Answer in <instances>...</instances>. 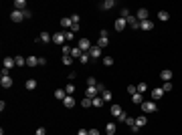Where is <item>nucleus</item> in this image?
I'll return each instance as SVG.
<instances>
[{
	"label": "nucleus",
	"mask_w": 182,
	"mask_h": 135,
	"mask_svg": "<svg viewBox=\"0 0 182 135\" xmlns=\"http://www.w3.org/2000/svg\"><path fill=\"white\" fill-rule=\"evenodd\" d=\"M77 47L83 51V53H89L91 51V42H89V38H79V44Z\"/></svg>",
	"instance_id": "nucleus-5"
},
{
	"label": "nucleus",
	"mask_w": 182,
	"mask_h": 135,
	"mask_svg": "<svg viewBox=\"0 0 182 135\" xmlns=\"http://www.w3.org/2000/svg\"><path fill=\"white\" fill-rule=\"evenodd\" d=\"M172 89H174V85H172V83H164V85H162V91H164V93H170Z\"/></svg>",
	"instance_id": "nucleus-36"
},
{
	"label": "nucleus",
	"mask_w": 182,
	"mask_h": 135,
	"mask_svg": "<svg viewBox=\"0 0 182 135\" xmlns=\"http://www.w3.org/2000/svg\"><path fill=\"white\" fill-rule=\"evenodd\" d=\"M115 131H117L115 123H107V125H105V133L107 135H115Z\"/></svg>",
	"instance_id": "nucleus-24"
},
{
	"label": "nucleus",
	"mask_w": 182,
	"mask_h": 135,
	"mask_svg": "<svg viewBox=\"0 0 182 135\" xmlns=\"http://www.w3.org/2000/svg\"><path fill=\"white\" fill-rule=\"evenodd\" d=\"M132 103L142 105V103H144V95H142V93H134V95H132Z\"/></svg>",
	"instance_id": "nucleus-20"
},
{
	"label": "nucleus",
	"mask_w": 182,
	"mask_h": 135,
	"mask_svg": "<svg viewBox=\"0 0 182 135\" xmlns=\"http://www.w3.org/2000/svg\"><path fill=\"white\" fill-rule=\"evenodd\" d=\"M148 85H146V83H140V85H138V93H142V95H144V93H146V91H148Z\"/></svg>",
	"instance_id": "nucleus-37"
},
{
	"label": "nucleus",
	"mask_w": 182,
	"mask_h": 135,
	"mask_svg": "<svg viewBox=\"0 0 182 135\" xmlns=\"http://www.w3.org/2000/svg\"><path fill=\"white\" fill-rule=\"evenodd\" d=\"M63 34H65V41H73L75 38V32H71V30H63Z\"/></svg>",
	"instance_id": "nucleus-38"
},
{
	"label": "nucleus",
	"mask_w": 182,
	"mask_h": 135,
	"mask_svg": "<svg viewBox=\"0 0 182 135\" xmlns=\"http://www.w3.org/2000/svg\"><path fill=\"white\" fill-rule=\"evenodd\" d=\"M126 119H128V113H126V111H123V113H121L120 117H117V121H126Z\"/></svg>",
	"instance_id": "nucleus-48"
},
{
	"label": "nucleus",
	"mask_w": 182,
	"mask_h": 135,
	"mask_svg": "<svg viewBox=\"0 0 182 135\" xmlns=\"http://www.w3.org/2000/svg\"><path fill=\"white\" fill-rule=\"evenodd\" d=\"M146 123H148V117H146V115H138V117H136V125H138V127H144Z\"/></svg>",
	"instance_id": "nucleus-19"
},
{
	"label": "nucleus",
	"mask_w": 182,
	"mask_h": 135,
	"mask_svg": "<svg viewBox=\"0 0 182 135\" xmlns=\"http://www.w3.org/2000/svg\"><path fill=\"white\" fill-rule=\"evenodd\" d=\"M65 42V34L63 32H55L53 34V44H63Z\"/></svg>",
	"instance_id": "nucleus-13"
},
{
	"label": "nucleus",
	"mask_w": 182,
	"mask_h": 135,
	"mask_svg": "<svg viewBox=\"0 0 182 135\" xmlns=\"http://www.w3.org/2000/svg\"><path fill=\"white\" fill-rule=\"evenodd\" d=\"M162 95H164L162 87H158V89H152V101H158V99H162Z\"/></svg>",
	"instance_id": "nucleus-16"
},
{
	"label": "nucleus",
	"mask_w": 182,
	"mask_h": 135,
	"mask_svg": "<svg viewBox=\"0 0 182 135\" xmlns=\"http://www.w3.org/2000/svg\"><path fill=\"white\" fill-rule=\"evenodd\" d=\"M87 85H89V87H95V85H97V81H95L93 77H89V79H87Z\"/></svg>",
	"instance_id": "nucleus-43"
},
{
	"label": "nucleus",
	"mask_w": 182,
	"mask_h": 135,
	"mask_svg": "<svg viewBox=\"0 0 182 135\" xmlns=\"http://www.w3.org/2000/svg\"><path fill=\"white\" fill-rule=\"evenodd\" d=\"M126 20H128V26H132V28H134V30H138V28H140V20L136 18L134 14H132V16H128Z\"/></svg>",
	"instance_id": "nucleus-9"
},
{
	"label": "nucleus",
	"mask_w": 182,
	"mask_h": 135,
	"mask_svg": "<svg viewBox=\"0 0 182 135\" xmlns=\"http://www.w3.org/2000/svg\"><path fill=\"white\" fill-rule=\"evenodd\" d=\"M63 105H65V107H67V109H73L75 105H77V101H75V99H73V95H67V97L63 99Z\"/></svg>",
	"instance_id": "nucleus-8"
},
{
	"label": "nucleus",
	"mask_w": 182,
	"mask_h": 135,
	"mask_svg": "<svg viewBox=\"0 0 182 135\" xmlns=\"http://www.w3.org/2000/svg\"><path fill=\"white\" fill-rule=\"evenodd\" d=\"M14 8L16 10H27V0H14Z\"/></svg>",
	"instance_id": "nucleus-21"
},
{
	"label": "nucleus",
	"mask_w": 182,
	"mask_h": 135,
	"mask_svg": "<svg viewBox=\"0 0 182 135\" xmlns=\"http://www.w3.org/2000/svg\"><path fill=\"white\" fill-rule=\"evenodd\" d=\"M91 101H93V107H97V109H101V105H103V99H101V95H97V97H93V99H91Z\"/></svg>",
	"instance_id": "nucleus-28"
},
{
	"label": "nucleus",
	"mask_w": 182,
	"mask_h": 135,
	"mask_svg": "<svg viewBox=\"0 0 182 135\" xmlns=\"http://www.w3.org/2000/svg\"><path fill=\"white\" fill-rule=\"evenodd\" d=\"M59 24H61V26H63V28H65V30H69L73 22H71V18H61V22H59Z\"/></svg>",
	"instance_id": "nucleus-29"
},
{
	"label": "nucleus",
	"mask_w": 182,
	"mask_h": 135,
	"mask_svg": "<svg viewBox=\"0 0 182 135\" xmlns=\"http://www.w3.org/2000/svg\"><path fill=\"white\" fill-rule=\"evenodd\" d=\"M24 87H27L28 91H34V89H37V79H28V81L24 83Z\"/></svg>",
	"instance_id": "nucleus-27"
},
{
	"label": "nucleus",
	"mask_w": 182,
	"mask_h": 135,
	"mask_svg": "<svg viewBox=\"0 0 182 135\" xmlns=\"http://www.w3.org/2000/svg\"><path fill=\"white\" fill-rule=\"evenodd\" d=\"M136 18H138V20H148V8H140V10H138V12H136Z\"/></svg>",
	"instance_id": "nucleus-11"
},
{
	"label": "nucleus",
	"mask_w": 182,
	"mask_h": 135,
	"mask_svg": "<svg viewBox=\"0 0 182 135\" xmlns=\"http://www.w3.org/2000/svg\"><path fill=\"white\" fill-rule=\"evenodd\" d=\"M99 6H101V10H111L115 6V0H105V2H101Z\"/></svg>",
	"instance_id": "nucleus-18"
},
{
	"label": "nucleus",
	"mask_w": 182,
	"mask_h": 135,
	"mask_svg": "<svg viewBox=\"0 0 182 135\" xmlns=\"http://www.w3.org/2000/svg\"><path fill=\"white\" fill-rule=\"evenodd\" d=\"M81 107H83V109H89V107H93V101H91L89 97H83V99H81Z\"/></svg>",
	"instance_id": "nucleus-25"
},
{
	"label": "nucleus",
	"mask_w": 182,
	"mask_h": 135,
	"mask_svg": "<svg viewBox=\"0 0 182 135\" xmlns=\"http://www.w3.org/2000/svg\"><path fill=\"white\" fill-rule=\"evenodd\" d=\"M71 22H73V24H79V14H73V16H71Z\"/></svg>",
	"instance_id": "nucleus-47"
},
{
	"label": "nucleus",
	"mask_w": 182,
	"mask_h": 135,
	"mask_svg": "<svg viewBox=\"0 0 182 135\" xmlns=\"http://www.w3.org/2000/svg\"><path fill=\"white\" fill-rule=\"evenodd\" d=\"M14 63H16V67H24V65H27V59H24V57H14Z\"/></svg>",
	"instance_id": "nucleus-32"
},
{
	"label": "nucleus",
	"mask_w": 182,
	"mask_h": 135,
	"mask_svg": "<svg viewBox=\"0 0 182 135\" xmlns=\"http://www.w3.org/2000/svg\"><path fill=\"white\" fill-rule=\"evenodd\" d=\"M128 93H129V95L138 93V87H134V85H129V87H128Z\"/></svg>",
	"instance_id": "nucleus-45"
},
{
	"label": "nucleus",
	"mask_w": 182,
	"mask_h": 135,
	"mask_svg": "<svg viewBox=\"0 0 182 135\" xmlns=\"http://www.w3.org/2000/svg\"><path fill=\"white\" fill-rule=\"evenodd\" d=\"M22 14H24V18H30V16H33V12H30V10H22Z\"/></svg>",
	"instance_id": "nucleus-49"
},
{
	"label": "nucleus",
	"mask_w": 182,
	"mask_h": 135,
	"mask_svg": "<svg viewBox=\"0 0 182 135\" xmlns=\"http://www.w3.org/2000/svg\"><path fill=\"white\" fill-rule=\"evenodd\" d=\"M0 85L4 89L12 87V77H10V75H2V77H0Z\"/></svg>",
	"instance_id": "nucleus-7"
},
{
	"label": "nucleus",
	"mask_w": 182,
	"mask_h": 135,
	"mask_svg": "<svg viewBox=\"0 0 182 135\" xmlns=\"http://www.w3.org/2000/svg\"><path fill=\"white\" fill-rule=\"evenodd\" d=\"M103 65L105 67H111L113 65V57H103Z\"/></svg>",
	"instance_id": "nucleus-39"
},
{
	"label": "nucleus",
	"mask_w": 182,
	"mask_h": 135,
	"mask_svg": "<svg viewBox=\"0 0 182 135\" xmlns=\"http://www.w3.org/2000/svg\"><path fill=\"white\" fill-rule=\"evenodd\" d=\"M10 20H12V22H22V20H24L22 10H12V12H10Z\"/></svg>",
	"instance_id": "nucleus-4"
},
{
	"label": "nucleus",
	"mask_w": 182,
	"mask_h": 135,
	"mask_svg": "<svg viewBox=\"0 0 182 135\" xmlns=\"http://www.w3.org/2000/svg\"><path fill=\"white\" fill-rule=\"evenodd\" d=\"M14 65H16V63H14V57H4V61H2V67L6 69V71H10Z\"/></svg>",
	"instance_id": "nucleus-10"
},
{
	"label": "nucleus",
	"mask_w": 182,
	"mask_h": 135,
	"mask_svg": "<svg viewBox=\"0 0 182 135\" xmlns=\"http://www.w3.org/2000/svg\"><path fill=\"white\" fill-rule=\"evenodd\" d=\"M34 135H47V129H45V127H39Z\"/></svg>",
	"instance_id": "nucleus-46"
},
{
	"label": "nucleus",
	"mask_w": 182,
	"mask_h": 135,
	"mask_svg": "<svg viewBox=\"0 0 182 135\" xmlns=\"http://www.w3.org/2000/svg\"><path fill=\"white\" fill-rule=\"evenodd\" d=\"M158 18H160V20H164V22H166V20H168V18H170V14L166 12V10H160V12H158Z\"/></svg>",
	"instance_id": "nucleus-35"
},
{
	"label": "nucleus",
	"mask_w": 182,
	"mask_h": 135,
	"mask_svg": "<svg viewBox=\"0 0 182 135\" xmlns=\"http://www.w3.org/2000/svg\"><path fill=\"white\" fill-rule=\"evenodd\" d=\"M128 16H132L129 10H128V8H121V18H128Z\"/></svg>",
	"instance_id": "nucleus-42"
},
{
	"label": "nucleus",
	"mask_w": 182,
	"mask_h": 135,
	"mask_svg": "<svg viewBox=\"0 0 182 135\" xmlns=\"http://www.w3.org/2000/svg\"><path fill=\"white\" fill-rule=\"evenodd\" d=\"M97 95H99L97 85H95V87H87V91H85V97H89V99H93V97H97Z\"/></svg>",
	"instance_id": "nucleus-12"
},
{
	"label": "nucleus",
	"mask_w": 182,
	"mask_h": 135,
	"mask_svg": "<svg viewBox=\"0 0 182 135\" xmlns=\"http://www.w3.org/2000/svg\"><path fill=\"white\" fill-rule=\"evenodd\" d=\"M63 54H71V47L69 44H63Z\"/></svg>",
	"instance_id": "nucleus-44"
},
{
	"label": "nucleus",
	"mask_w": 182,
	"mask_h": 135,
	"mask_svg": "<svg viewBox=\"0 0 182 135\" xmlns=\"http://www.w3.org/2000/svg\"><path fill=\"white\" fill-rule=\"evenodd\" d=\"M79 61H81V65H87V63L91 61V57H89V53H83V54H81V59H79Z\"/></svg>",
	"instance_id": "nucleus-34"
},
{
	"label": "nucleus",
	"mask_w": 182,
	"mask_h": 135,
	"mask_svg": "<svg viewBox=\"0 0 182 135\" xmlns=\"http://www.w3.org/2000/svg\"><path fill=\"white\" fill-rule=\"evenodd\" d=\"M81 54H83V51H81L79 47H73V48H71V57H73V59H75V57H77V59H81Z\"/></svg>",
	"instance_id": "nucleus-33"
},
{
	"label": "nucleus",
	"mask_w": 182,
	"mask_h": 135,
	"mask_svg": "<svg viewBox=\"0 0 182 135\" xmlns=\"http://www.w3.org/2000/svg\"><path fill=\"white\" fill-rule=\"evenodd\" d=\"M123 123H128L129 127H132V125H136V117H128V119H126Z\"/></svg>",
	"instance_id": "nucleus-41"
},
{
	"label": "nucleus",
	"mask_w": 182,
	"mask_h": 135,
	"mask_svg": "<svg viewBox=\"0 0 182 135\" xmlns=\"http://www.w3.org/2000/svg\"><path fill=\"white\" fill-rule=\"evenodd\" d=\"M89 135H101V133L97 131V129H89Z\"/></svg>",
	"instance_id": "nucleus-51"
},
{
	"label": "nucleus",
	"mask_w": 182,
	"mask_h": 135,
	"mask_svg": "<svg viewBox=\"0 0 182 135\" xmlns=\"http://www.w3.org/2000/svg\"><path fill=\"white\" fill-rule=\"evenodd\" d=\"M77 135H89V131H85V129H79V131H77Z\"/></svg>",
	"instance_id": "nucleus-52"
},
{
	"label": "nucleus",
	"mask_w": 182,
	"mask_h": 135,
	"mask_svg": "<svg viewBox=\"0 0 182 135\" xmlns=\"http://www.w3.org/2000/svg\"><path fill=\"white\" fill-rule=\"evenodd\" d=\"M37 42H43V44H47V42H53V36H51L47 30H43V32L39 34V38H37Z\"/></svg>",
	"instance_id": "nucleus-3"
},
{
	"label": "nucleus",
	"mask_w": 182,
	"mask_h": 135,
	"mask_svg": "<svg viewBox=\"0 0 182 135\" xmlns=\"http://www.w3.org/2000/svg\"><path fill=\"white\" fill-rule=\"evenodd\" d=\"M65 91H67V95H73V91H75V85H73V83H69L67 87H65Z\"/></svg>",
	"instance_id": "nucleus-40"
},
{
	"label": "nucleus",
	"mask_w": 182,
	"mask_h": 135,
	"mask_svg": "<svg viewBox=\"0 0 182 135\" xmlns=\"http://www.w3.org/2000/svg\"><path fill=\"white\" fill-rule=\"evenodd\" d=\"M61 61H63V65L71 67V65H73V57H71V54H63V59H61Z\"/></svg>",
	"instance_id": "nucleus-31"
},
{
	"label": "nucleus",
	"mask_w": 182,
	"mask_h": 135,
	"mask_svg": "<svg viewBox=\"0 0 182 135\" xmlns=\"http://www.w3.org/2000/svg\"><path fill=\"white\" fill-rule=\"evenodd\" d=\"M65 97H67V91H65V89H57V91H55V99H59V101H63Z\"/></svg>",
	"instance_id": "nucleus-22"
},
{
	"label": "nucleus",
	"mask_w": 182,
	"mask_h": 135,
	"mask_svg": "<svg viewBox=\"0 0 182 135\" xmlns=\"http://www.w3.org/2000/svg\"><path fill=\"white\" fill-rule=\"evenodd\" d=\"M79 30V24H71V32H77Z\"/></svg>",
	"instance_id": "nucleus-50"
},
{
	"label": "nucleus",
	"mask_w": 182,
	"mask_h": 135,
	"mask_svg": "<svg viewBox=\"0 0 182 135\" xmlns=\"http://www.w3.org/2000/svg\"><path fill=\"white\" fill-rule=\"evenodd\" d=\"M160 79L164 83H170V81H172V71H168V69H166V71H162V73H160Z\"/></svg>",
	"instance_id": "nucleus-14"
},
{
	"label": "nucleus",
	"mask_w": 182,
	"mask_h": 135,
	"mask_svg": "<svg viewBox=\"0 0 182 135\" xmlns=\"http://www.w3.org/2000/svg\"><path fill=\"white\" fill-rule=\"evenodd\" d=\"M126 26H128V20H126V18H121V16H120V18H117V20L113 22V28L117 30V32H121V30H123Z\"/></svg>",
	"instance_id": "nucleus-6"
},
{
	"label": "nucleus",
	"mask_w": 182,
	"mask_h": 135,
	"mask_svg": "<svg viewBox=\"0 0 182 135\" xmlns=\"http://www.w3.org/2000/svg\"><path fill=\"white\" fill-rule=\"evenodd\" d=\"M140 107H142V111H144V113H156V111H158L156 101H144Z\"/></svg>",
	"instance_id": "nucleus-1"
},
{
	"label": "nucleus",
	"mask_w": 182,
	"mask_h": 135,
	"mask_svg": "<svg viewBox=\"0 0 182 135\" xmlns=\"http://www.w3.org/2000/svg\"><path fill=\"white\" fill-rule=\"evenodd\" d=\"M37 65H39L37 57H27V67H37Z\"/></svg>",
	"instance_id": "nucleus-30"
},
{
	"label": "nucleus",
	"mask_w": 182,
	"mask_h": 135,
	"mask_svg": "<svg viewBox=\"0 0 182 135\" xmlns=\"http://www.w3.org/2000/svg\"><path fill=\"white\" fill-rule=\"evenodd\" d=\"M107 44H109L107 30H101V32H99V41H97V47H99V48H105Z\"/></svg>",
	"instance_id": "nucleus-2"
},
{
	"label": "nucleus",
	"mask_w": 182,
	"mask_h": 135,
	"mask_svg": "<svg viewBox=\"0 0 182 135\" xmlns=\"http://www.w3.org/2000/svg\"><path fill=\"white\" fill-rule=\"evenodd\" d=\"M101 99H103V101H111V99H113V93H111L109 89H105V91L101 93Z\"/></svg>",
	"instance_id": "nucleus-26"
},
{
	"label": "nucleus",
	"mask_w": 182,
	"mask_h": 135,
	"mask_svg": "<svg viewBox=\"0 0 182 135\" xmlns=\"http://www.w3.org/2000/svg\"><path fill=\"white\" fill-rule=\"evenodd\" d=\"M121 113H123L121 105H111V115H113V117H120Z\"/></svg>",
	"instance_id": "nucleus-23"
},
{
	"label": "nucleus",
	"mask_w": 182,
	"mask_h": 135,
	"mask_svg": "<svg viewBox=\"0 0 182 135\" xmlns=\"http://www.w3.org/2000/svg\"><path fill=\"white\" fill-rule=\"evenodd\" d=\"M140 28H142V30H152V28H154V22L150 20V18H148V20H142L140 22Z\"/></svg>",
	"instance_id": "nucleus-17"
},
{
	"label": "nucleus",
	"mask_w": 182,
	"mask_h": 135,
	"mask_svg": "<svg viewBox=\"0 0 182 135\" xmlns=\"http://www.w3.org/2000/svg\"><path fill=\"white\" fill-rule=\"evenodd\" d=\"M89 57H91V59H99V57H101V48L97 47V44H95V47H91V51H89Z\"/></svg>",
	"instance_id": "nucleus-15"
}]
</instances>
